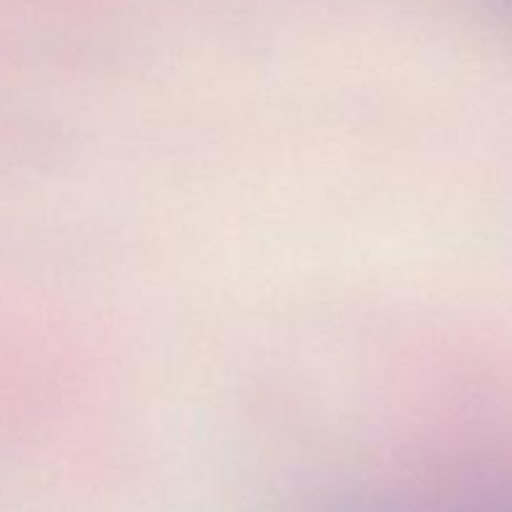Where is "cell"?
Returning <instances> with one entry per match:
<instances>
[{"label":"cell","mask_w":512,"mask_h":512,"mask_svg":"<svg viewBox=\"0 0 512 512\" xmlns=\"http://www.w3.org/2000/svg\"><path fill=\"white\" fill-rule=\"evenodd\" d=\"M503 8H505V13H508L510 20H512V0H503Z\"/></svg>","instance_id":"6da1fadb"}]
</instances>
